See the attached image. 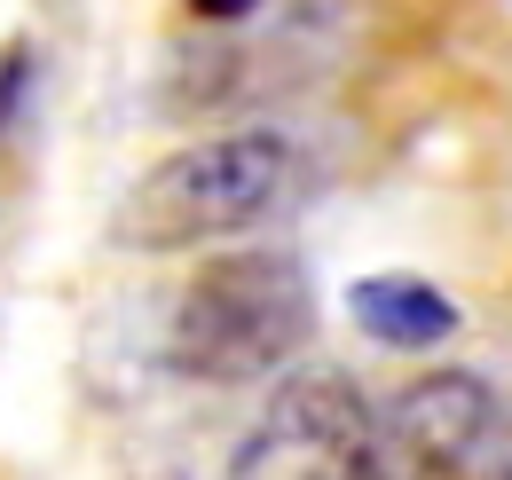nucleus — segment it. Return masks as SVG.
I'll return each instance as SVG.
<instances>
[{"mask_svg":"<svg viewBox=\"0 0 512 480\" xmlns=\"http://www.w3.org/2000/svg\"><path fill=\"white\" fill-rule=\"evenodd\" d=\"M497 418V394L473 370H434L418 386H402L371 418V449H363V480H442L465 473V457L481 449V433Z\"/></svg>","mask_w":512,"mask_h":480,"instance_id":"20e7f679","label":"nucleus"},{"mask_svg":"<svg viewBox=\"0 0 512 480\" xmlns=\"http://www.w3.org/2000/svg\"><path fill=\"white\" fill-rule=\"evenodd\" d=\"M292 166H300L292 142L268 134V126L190 142V150L158 158L119 197L111 237L127 244V252H190V244H213V237H245L253 221H268L284 205Z\"/></svg>","mask_w":512,"mask_h":480,"instance_id":"f257e3e1","label":"nucleus"},{"mask_svg":"<svg viewBox=\"0 0 512 480\" xmlns=\"http://www.w3.org/2000/svg\"><path fill=\"white\" fill-rule=\"evenodd\" d=\"M481 480H512V425L505 418H489V433H481V449L465 457Z\"/></svg>","mask_w":512,"mask_h":480,"instance_id":"423d86ee","label":"nucleus"},{"mask_svg":"<svg viewBox=\"0 0 512 480\" xmlns=\"http://www.w3.org/2000/svg\"><path fill=\"white\" fill-rule=\"evenodd\" d=\"M371 449V410L339 370L284 378L260 425L237 441L229 480H363Z\"/></svg>","mask_w":512,"mask_h":480,"instance_id":"7ed1b4c3","label":"nucleus"},{"mask_svg":"<svg viewBox=\"0 0 512 480\" xmlns=\"http://www.w3.org/2000/svg\"><path fill=\"white\" fill-rule=\"evenodd\" d=\"M197 16H213V24H229V16H253L260 0H190Z\"/></svg>","mask_w":512,"mask_h":480,"instance_id":"0eeeda50","label":"nucleus"},{"mask_svg":"<svg viewBox=\"0 0 512 480\" xmlns=\"http://www.w3.org/2000/svg\"><path fill=\"white\" fill-rule=\"evenodd\" d=\"M316 331V292L292 252H229L197 268L174 307V362L205 386H245L300 355Z\"/></svg>","mask_w":512,"mask_h":480,"instance_id":"f03ea898","label":"nucleus"},{"mask_svg":"<svg viewBox=\"0 0 512 480\" xmlns=\"http://www.w3.org/2000/svg\"><path fill=\"white\" fill-rule=\"evenodd\" d=\"M355 323L379 347H442L449 331H457V307L426 276H363L355 284Z\"/></svg>","mask_w":512,"mask_h":480,"instance_id":"39448f33","label":"nucleus"}]
</instances>
